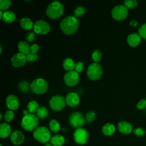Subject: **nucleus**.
Instances as JSON below:
<instances>
[{
    "label": "nucleus",
    "instance_id": "f257e3e1",
    "mask_svg": "<svg viewBox=\"0 0 146 146\" xmlns=\"http://www.w3.org/2000/svg\"><path fill=\"white\" fill-rule=\"evenodd\" d=\"M60 27L63 33L65 34H73L78 29L79 21L74 16H68L62 19Z\"/></svg>",
    "mask_w": 146,
    "mask_h": 146
},
{
    "label": "nucleus",
    "instance_id": "f03ea898",
    "mask_svg": "<svg viewBox=\"0 0 146 146\" xmlns=\"http://www.w3.org/2000/svg\"><path fill=\"white\" fill-rule=\"evenodd\" d=\"M39 118L37 116L32 113H29L22 117L21 124L25 130L32 131L37 128Z\"/></svg>",
    "mask_w": 146,
    "mask_h": 146
},
{
    "label": "nucleus",
    "instance_id": "7ed1b4c3",
    "mask_svg": "<svg viewBox=\"0 0 146 146\" xmlns=\"http://www.w3.org/2000/svg\"><path fill=\"white\" fill-rule=\"evenodd\" d=\"M64 12V8L62 4L58 2L55 1L48 6L46 9V15L51 19H57L60 17Z\"/></svg>",
    "mask_w": 146,
    "mask_h": 146
},
{
    "label": "nucleus",
    "instance_id": "20e7f679",
    "mask_svg": "<svg viewBox=\"0 0 146 146\" xmlns=\"http://www.w3.org/2000/svg\"><path fill=\"white\" fill-rule=\"evenodd\" d=\"M34 138L38 141L46 144L51 139L50 129L44 126L37 127L33 133Z\"/></svg>",
    "mask_w": 146,
    "mask_h": 146
},
{
    "label": "nucleus",
    "instance_id": "39448f33",
    "mask_svg": "<svg viewBox=\"0 0 146 146\" xmlns=\"http://www.w3.org/2000/svg\"><path fill=\"white\" fill-rule=\"evenodd\" d=\"M30 88L36 94H43L48 89L47 82L43 78H39L34 80L30 84Z\"/></svg>",
    "mask_w": 146,
    "mask_h": 146
},
{
    "label": "nucleus",
    "instance_id": "423d86ee",
    "mask_svg": "<svg viewBox=\"0 0 146 146\" xmlns=\"http://www.w3.org/2000/svg\"><path fill=\"white\" fill-rule=\"evenodd\" d=\"M103 74L102 66L96 63H93L89 65L87 71V75L89 79L96 80L100 78Z\"/></svg>",
    "mask_w": 146,
    "mask_h": 146
},
{
    "label": "nucleus",
    "instance_id": "0eeeda50",
    "mask_svg": "<svg viewBox=\"0 0 146 146\" xmlns=\"http://www.w3.org/2000/svg\"><path fill=\"white\" fill-rule=\"evenodd\" d=\"M73 139L76 144L84 145L89 139L88 132L83 128H76L73 133Z\"/></svg>",
    "mask_w": 146,
    "mask_h": 146
},
{
    "label": "nucleus",
    "instance_id": "6e6552de",
    "mask_svg": "<svg viewBox=\"0 0 146 146\" xmlns=\"http://www.w3.org/2000/svg\"><path fill=\"white\" fill-rule=\"evenodd\" d=\"M66 99L63 96L59 95L53 96L49 100L51 108L54 111H59L63 110L66 106Z\"/></svg>",
    "mask_w": 146,
    "mask_h": 146
},
{
    "label": "nucleus",
    "instance_id": "1a4fd4ad",
    "mask_svg": "<svg viewBox=\"0 0 146 146\" xmlns=\"http://www.w3.org/2000/svg\"><path fill=\"white\" fill-rule=\"evenodd\" d=\"M111 14L112 18L115 20H123L128 15V9L123 5H116L112 9Z\"/></svg>",
    "mask_w": 146,
    "mask_h": 146
},
{
    "label": "nucleus",
    "instance_id": "9d476101",
    "mask_svg": "<svg viewBox=\"0 0 146 146\" xmlns=\"http://www.w3.org/2000/svg\"><path fill=\"white\" fill-rule=\"evenodd\" d=\"M69 123L71 127L78 128H81L85 123V118L79 112H74L72 113L68 119Z\"/></svg>",
    "mask_w": 146,
    "mask_h": 146
},
{
    "label": "nucleus",
    "instance_id": "9b49d317",
    "mask_svg": "<svg viewBox=\"0 0 146 146\" xmlns=\"http://www.w3.org/2000/svg\"><path fill=\"white\" fill-rule=\"evenodd\" d=\"M80 79V76L78 72L75 70H72L67 72L64 76V82L65 84L70 87L76 85Z\"/></svg>",
    "mask_w": 146,
    "mask_h": 146
},
{
    "label": "nucleus",
    "instance_id": "f8f14e48",
    "mask_svg": "<svg viewBox=\"0 0 146 146\" xmlns=\"http://www.w3.org/2000/svg\"><path fill=\"white\" fill-rule=\"evenodd\" d=\"M33 29L34 32L38 34L44 35L48 33L50 30V26L45 21L38 20L34 23Z\"/></svg>",
    "mask_w": 146,
    "mask_h": 146
},
{
    "label": "nucleus",
    "instance_id": "ddd939ff",
    "mask_svg": "<svg viewBox=\"0 0 146 146\" xmlns=\"http://www.w3.org/2000/svg\"><path fill=\"white\" fill-rule=\"evenodd\" d=\"M27 61L26 55L20 52L14 54L11 59L12 65L15 67H20L24 66Z\"/></svg>",
    "mask_w": 146,
    "mask_h": 146
},
{
    "label": "nucleus",
    "instance_id": "4468645a",
    "mask_svg": "<svg viewBox=\"0 0 146 146\" xmlns=\"http://www.w3.org/2000/svg\"><path fill=\"white\" fill-rule=\"evenodd\" d=\"M25 137L23 132L19 130L13 131L10 135V140L11 143L16 145L22 144L25 141Z\"/></svg>",
    "mask_w": 146,
    "mask_h": 146
},
{
    "label": "nucleus",
    "instance_id": "2eb2a0df",
    "mask_svg": "<svg viewBox=\"0 0 146 146\" xmlns=\"http://www.w3.org/2000/svg\"><path fill=\"white\" fill-rule=\"evenodd\" d=\"M6 104L10 110L14 111L17 110L19 106L18 98L14 95H9L6 98Z\"/></svg>",
    "mask_w": 146,
    "mask_h": 146
},
{
    "label": "nucleus",
    "instance_id": "dca6fc26",
    "mask_svg": "<svg viewBox=\"0 0 146 146\" xmlns=\"http://www.w3.org/2000/svg\"><path fill=\"white\" fill-rule=\"evenodd\" d=\"M65 99L66 104L71 107H75L77 106L80 102L79 96L78 94L75 92L68 93Z\"/></svg>",
    "mask_w": 146,
    "mask_h": 146
},
{
    "label": "nucleus",
    "instance_id": "f3484780",
    "mask_svg": "<svg viewBox=\"0 0 146 146\" xmlns=\"http://www.w3.org/2000/svg\"><path fill=\"white\" fill-rule=\"evenodd\" d=\"M117 128L119 131L124 135H128L133 131L131 124L126 121H121L119 122L117 124Z\"/></svg>",
    "mask_w": 146,
    "mask_h": 146
},
{
    "label": "nucleus",
    "instance_id": "a211bd4d",
    "mask_svg": "<svg viewBox=\"0 0 146 146\" xmlns=\"http://www.w3.org/2000/svg\"><path fill=\"white\" fill-rule=\"evenodd\" d=\"M141 36L139 33H132L128 35L127 42V43L131 47L137 46L140 42Z\"/></svg>",
    "mask_w": 146,
    "mask_h": 146
},
{
    "label": "nucleus",
    "instance_id": "6ab92c4d",
    "mask_svg": "<svg viewBox=\"0 0 146 146\" xmlns=\"http://www.w3.org/2000/svg\"><path fill=\"white\" fill-rule=\"evenodd\" d=\"M11 127L6 123H2L0 124V137L5 139L11 135Z\"/></svg>",
    "mask_w": 146,
    "mask_h": 146
},
{
    "label": "nucleus",
    "instance_id": "aec40b11",
    "mask_svg": "<svg viewBox=\"0 0 146 146\" xmlns=\"http://www.w3.org/2000/svg\"><path fill=\"white\" fill-rule=\"evenodd\" d=\"M65 143V138L61 135L56 134L50 140V143L52 146H62Z\"/></svg>",
    "mask_w": 146,
    "mask_h": 146
},
{
    "label": "nucleus",
    "instance_id": "412c9836",
    "mask_svg": "<svg viewBox=\"0 0 146 146\" xmlns=\"http://www.w3.org/2000/svg\"><path fill=\"white\" fill-rule=\"evenodd\" d=\"M31 46L26 41L21 40L18 44V48L20 53L27 55L30 52Z\"/></svg>",
    "mask_w": 146,
    "mask_h": 146
},
{
    "label": "nucleus",
    "instance_id": "4be33fe9",
    "mask_svg": "<svg viewBox=\"0 0 146 146\" xmlns=\"http://www.w3.org/2000/svg\"><path fill=\"white\" fill-rule=\"evenodd\" d=\"M20 25L22 29L25 30H30L34 27L33 21L29 18H22L20 21Z\"/></svg>",
    "mask_w": 146,
    "mask_h": 146
},
{
    "label": "nucleus",
    "instance_id": "5701e85b",
    "mask_svg": "<svg viewBox=\"0 0 146 146\" xmlns=\"http://www.w3.org/2000/svg\"><path fill=\"white\" fill-rule=\"evenodd\" d=\"M115 131V127L114 125L108 123L104 124L102 127V132L106 136H109L112 135Z\"/></svg>",
    "mask_w": 146,
    "mask_h": 146
},
{
    "label": "nucleus",
    "instance_id": "b1692460",
    "mask_svg": "<svg viewBox=\"0 0 146 146\" xmlns=\"http://www.w3.org/2000/svg\"><path fill=\"white\" fill-rule=\"evenodd\" d=\"M75 63L74 61L71 58H66L63 62V68L68 71H72L75 68Z\"/></svg>",
    "mask_w": 146,
    "mask_h": 146
},
{
    "label": "nucleus",
    "instance_id": "393cba45",
    "mask_svg": "<svg viewBox=\"0 0 146 146\" xmlns=\"http://www.w3.org/2000/svg\"><path fill=\"white\" fill-rule=\"evenodd\" d=\"M39 108V104L38 103V102H36L35 100H32L31 102H30L27 106V110L29 111V112L30 113H36V112L38 111V109Z\"/></svg>",
    "mask_w": 146,
    "mask_h": 146
},
{
    "label": "nucleus",
    "instance_id": "a878e982",
    "mask_svg": "<svg viewBox=\"0 0 146 146\" xmlns=\"http://www.w3.org/2000/svg\"><path fill=\"white\" fill-rule=\"evenodd\" d=\"M15 19V14L11 11H7L3 13L2 19L7 23H11L13 22Z\"/></svg>",
    "mask_w": 146,
    "mask_h": 146
},
{
    "label": "nucleus",
    "instance_id": "bb28decb",
    "mask_svg": "<svg viewBox=\"0 0 146 146\" xmlns=\"http://www.w3.org/2000/svg\"><path fill=\"white\" fill-rule=\"evenodd\" d=\"M49 128L50 129L55 133H56L60 131V125L59 123L55 119L51 120L49 123Z\"/></svg>",
    "mask_w": 146,
    "mask_h": 146
},
{
    "label": "nucleus",
    "instance_id": "cd10ccee",
    "mask_svg": "<svg viewBox=\"0 0 146 146\" xmlns=\"http://www.w3.org/2000/svg\"><path fill=\"white\" fill-rule=\"evenodd\" d=\"M48 115V111L47 108L44 107H39L38 111L36 112V116L39 119H45Z\"/></svg>",
    "mask_w": 146,
    "mask_h": 146
},
{
    "label": "nucleus",
    "instance_id": "c85d7f7f",
    "mask_svg": "<svg viewBox=\"0 0 146 146\" xmlns=\"http://www.w3.org/2000/svg\"><path fill=\"white\" fill-rule=\"evenodd\" d=\"M86 13V9L83 6H78L76 7L74 12V16L75 18L81 17L84 15Z\"/></svg>",
    "mask_w": 146,
    "mask_h": 146
},
{
    "label": "nucleus",
    "instance_id": "c756f323",
    "mask_svg": "<svg viewBox=\"0 0 146 146\" xmlns=\"http://www.w3.org/2000/svg\"><path fill=\"white\" fill-rule=\"evenodd\" d=\"M102 54L101 51L99 50H95L92 52V58L95 63H98L99 62H100L102 59Z\"/></svg>",
    "mask_w": 146,
    "mask_h": 146
},
{
    "label": "nucleus",
    "instance_id": "7c9ffc66",
    "mask_svg": "<svg viewBox=\"0 0 146 146\" xmlns=\"http://www.w3.org/2000/svg\"><path fill=\"white\" fill-rule=\"evenodd\" d=\"M18 88L22 92H26L29 90L30 88V86L29 85V83L27 82L22 81L19 83Z\"/></svg>",
    "mask_w": 146,
    "mask_h": 146
},
{
    "label": "nucleus",
    "instance_id": "2f4dec72",
    "mask_svg": "<svg viewBox=\"0 0 146 146\" xmlns=\"http://www.w3.org/2000/svg\"><path fill=\"white\" fill-rule=\"evenodd\" d=\"M4 119L6 122H10L11 120H13V119L14 117V113L12 110H8L7 111L5 112L4 115Z\"/></svg>",
    "mask_w": 146,
    "mask_h": 146
},
{
    "label": "nucleus",
    "instance_id": "473e14b6",
    "mask_svg": "<svg viewBox=\"0 0 146 146\" xmlns=\"http://www.w3.org/2000/svg\"><path fill=\"white\" fill-rule=\"evenodd\" d=\"M11 5V1L10 0H1L0 1V9L5 10L8 9Z\"/></svg>",
    "mask_w": 146,
    "mask_h": 146
},
{
    "label": "nucleus",
    "instance_id": "72a5a7b5",
    "mask_svg": "<svg viewBox=\"0 0 146 146\" xmlns=\"http://www.w3.org/2000/svg\"><path fill=\"white\" fill-rule=\"evenodd\" d=\"M137 1L136 0H125L124 2V5L127 9H132L137 5Z\"/></svg>",
    "mask_w": 146,
    "mask_h": 146
},
{
    "label": "nucleus",
    "instance_id": "f704fd0d",
    "mask_svg": "<svg viewBox=\"0 0 146 146\" xmlns=\"http://www.w3.org/2000/svg\"><path fill=\"white\" fill-rule=\"evenodd\" d=\"M96 117V113L94 111H90L86 115L85 119L87 123H90L92 122Z\"/></svg>",
    "mask_w": 146,
    "mask_h": 146
},
{
    "label": "nucleus",
    "instance_id": "c9c22d12",
    "mask_svg": "<svg viewBox=\"0 0 146 146\" xmlns=\"http://www.w3.org/2000/svg\"><path fill=\"white\" fill-rule=\"evenodd\" d=\"M133 133L137 137H141L145 135V130L141 127H137L133 129Z\"/></svg>",
    "mask_w": 146,
    "mask_h": 146
},
{
    "label": "nucleus",
    "instance_id": "e433bc0d",
    "mask_svg": "<svg viewBox=\"0 0 146 146\" xmlns=\"http://www.w3.org/2000/svg\"><path fill=\"white\" fill-rule=\"evenodd\" d=\"M139 34L144 39H146V23L143 24L139 29Z\"/></svg>",
    "mask_w": 146,
    "mask_h": 146
},
{
    "label": "nucleus",
    "instance_id": "4c0bfd02",
    "mask_svg": "<svg viewBox=\"0 0 146 146\" xmlns=\"http://www.w3.org/2000/svg\"><path fill=\"white\" fill-rule=\"evenodd\" d=\"M26 58H27V61L30 62H33L37 60L38 55L35 53H33L31 52H30L28 54L26 55Z\"/></svg>",
    "mask_w": 146,
    "mask_h": 146
},
{
    "label": "nucleus",
    "instance_id": "58836bf2",
    "mask_svg": "<svg viewBox=\"0 0 146 146\" xmlns=\"http://www.w3.org/2000/svg\"><path fill=\"white\" fill-rule=\"evenodd\" d=\"M136 108L139 110H143L146 108V99H142L139 100L136 105Z\"/></svg>",
    "mask_w": 146,
    "mask_h": 146
},
{
    "label": "nucleus",
    "instance_id": "ea45409f",
    "mask_svg": "<svg viewBox=\"0 0 146 146\" xmlns=\"http://www.w3.org/2000/svg\"><path fill=\"white\" fill-rule=\"evenodd\" d=\"M84 64L83 62H78L76 63H75V71H76L77 72H82L83 70H84Z\"/></svg>",
    "mask_w": 146,
    "mask_h": 146
},
{
    "label": "nucleus",
    "instance_id": "a19ab883",
    "mask_svg": "<svg viewBox=\"0 0 146 146\" xmlns=\"http://www.w3.org/2000/svg\"><path fill=\"white\" fill-rule=\"evenodd\" d=\"M35 39V33L34 32H29L26 35V37H25V39L26 42H32Z\"/></svg>",
    "mask_w": 146,
    "mask_h": 146
},
{
    "label": "nucleus",
    "instance_id": "79ce46f5",
    "mask_svg": "<svg viewBox=\"0 0 146 146\" xmlns=\"http://www.w3.org/2000/svg\"><path fill=\"white\" fill-rule=\"evenodd\" d=\"M39 47L37 44H33L31 46L30 52L36 54V52L39 51Z\"/></svg>",
    "mask_w": 146,
    "mask_h": 146
},
{
    "label": "nucleus",
    "instance_id": "37998d69",
    "mask_svg": "<svg viewBox=\"0 0 146 146\" xmlns=\"http://www.w3.org/2000/svg\"><path fill=\"white\" fill-rule=\"evenodd\" d=\"M138 24H139L138 22H137L135 20H132L130 22V25H131L132 26H136L138 25Z\"/></svg>",
    "mask_w": 146,
    "mask_h": 146
},
{
    "label": "nucleus",
    "instance_id": "c03bdc74",
    "mask_svg": "<svg viewBox=\"0 0 146 146\" xmlns=\"http://www.w3.org/2000/svg\"><path fill=\"white\" fill-rule=\"evenodd\" d=\"M3 13H2V10H0V15H1V19H2V17H3Z\"/></svg>",
    "mask_w": 146,
    "mask_h": 146
},
{
    "label": "nucleus",
    "instance_id": "a18cd8bd",
    "mask_svg": "<svg viewBox=\"0 0 146 146\" xmlns=\"http://www.w3.org/2000/svg\"><path fill=\"white\" fill-rule=\"evenodd\" d=\"M44 146H52V145L51 144V143H47L45 144Z\"/></svg>",
    "mask_w": 146,
    "mask_h": 146
},
{
    "label": "nucleus",
    "instance_id": "49530a36",
    "mask_svg": "<svg viewBox=\"0 0 146 146\" xmlns=\"http://www.w3.org/2000/svg\"><path fill=\"white\" fill-rule=\"evenodd\" d=\"M0 47H1V50H0V53H2V46L0 45Z\"/></svg>",
    "mask_w": 146,
    "mask_h": 146
},
{
    "label": "nucleus",
    "instance_id": "de8ad7c7",
    "mask_svg": "<svg viewBox=\"0 0 146 146\" xmlns=\"http://www.w3.org/2000/svg\"><path fill=\"white\" fill-rule=\"evenodd\" d=\"M0 116H1V119H0V120H1L2 119V113H0Z\"/></svg>",
    "mask_w": 146,
    "mask_h": 146
},
{
    "label": "nucleus",
    "instance_id": "09e8293b",
    "mask_svg": "<svg viewBox=\"0 0 146 146\" xmlns=\"http://www.w3.org/2000/svg\"><path fill=\"white\" fill-rule=\"evenodd\" d=\"M0 146H3V145H2V144H0Z\"/></svg>",
    "mask_w": 146,
    "mask_h": 146
}]
</instances>
